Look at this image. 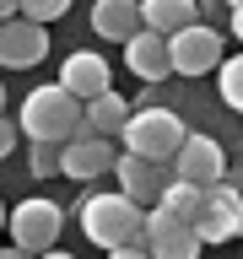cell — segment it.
<instances>
[{
  "label": "cell",
  "instance_id": "6da1fadb",
  "mask_svg": "<svg viewBox=\"0 0 243 259\" xmlns=\"http://www.w3.org/2000/svg\"><path fill=\"white\" fill-rule=\"evenodd\" d=\"M16 124L27 141H70L81 130V97L60 81H49V87H32L22 97V108H16Z\"/></svg>",
  "mask_w": 243,
  "mask_h": 259
},
{
  "label": "cell",
  "instance_id": "7a4b0ae2",
  "mask_svg": "<svg viewBox=\"0 0 243 259\" xmlns=\"http://www.w3.org/2000/svg\"><path fill=\"white\" fill-rule=\"evenodd\" d=\"M76 216H81V232H87V243H97L103 254H113L125 238H135V232L146 227V205H135L125 189L87 194Z\"/></svg>",
  "mask_w": 243,
  "mask_h": 259
},
{
  "label": "cell",
  "instance_id": "3957f363",
  "mask_svg": "<svg viewBox=\"0 0 243 259\" xmlns=\"http://www.w3.org/2000/svg\"><path fill=\"white\" fill-rule=\"evenodd\" d=\"M60 222L65 210L44 194H27V200H16L11 216H6V232H11V254H49L54 243H60Z\"/></svg>",
  "mask_w": 243,
  "mask_h": 259
},
{
  "label": "cell",
  "instance_id": "277c9868",
  "mask_svg": "<svg viewBox=\"0 0 243 259\" xmlns=\"http://www.w3.org/2000/svg\"><path fill=\"white\" fill-rule=\"evenodd\" d=\"M184 135H189V130H184V119H178L173 108H135L125 135H119V146H125V151H141V157H157V162H173Z\"/></svg>",
  "mask_w": 243,
  "mask_h": 259
},
{
  "label": "cell",
  "instance_id": "5b68a950",
  "mask_svg": "<svg viewBox=\"0 0 243 259\" xmlns=\"http://www.w3.org/2000/svg\"><path fill=\"white\" fill-rule=\"evenodd\" d=\"M125 157V146L113 141V135H92V130H76L70 141H65V178H76V184H92V178H113Z\"/></svg>",
  "mask_w": 243,
  "mask_h": 259
},
{
  "label": "cell",
  "instance_id": "8992f818",
  "mask_svg": "<svg viewBox=\"0 0 243 259\" xmlns=\"http://www.w3.org/2000/svg\"><path fill=\"white\" fill-rule=\"evenodd\" d=\"M194 227H200V238L206 243H232L243 238V194L232 189V184H211L206 194H200V210H194Z\"/></svg>",
  "mask_w": 243,
  "mask_h": 259
},
{
  "label": "cell",
  "instance_id": "52a82bcc",
  "mask_svg": "<svg viewBox=\"0 0 243 259\" xmlns=\"http://www.w3.org/2000/svg\"><path fill=\"white\" fill-rule=\"evenodd\" d=\"M49 54V22L38 16H6L0 22V65L6 70H32Z\"/></svg>",
  "mask_w": 243,
  "mask_h": 259
},
{
  "label": "cell",
  "instance_id": "ba28073f",
  "mask_svg": "<svg viewBox=\"0 0 243 259\" xmlns=\"http://www.w3.org/2000/svg\"><path fill=\"white\" fill-rule=\"evenodd\" d=\"M168 49H173V76H206V70H216V65L227 60L222 54V32L206 27V22L178 27L173 38H168Z\"/></svg>",
  "mask_w": 243,
  "mask_h": 259
},
{
  "label": "cell",
  "instance_id": "9c48e42d",
  "mask_svg": "<svg viewBox=\"0 0 243 259\" xmlns=\"http://www.w3.org/2000/svg\"><path fill=\"white\" fill-rule=\"evenodd\" d=\"M113 178H119V189L135 200V205H157L162 194H168V184H173V162H157V157H141V151H125L119 157V167H113Z\"/></svg>",
  "mask_w": 243,
  "mask_h": 259
},
{
  "label": "cell",
  "instance_id": "30bf717a",
  "mask_svg": "<svg viewBox=\"0 0 243 259\" xmlns=\"http://www.w3.org/2000/svg\"><path fill=\"white\" fill-rule=\"evenodd\" d=\"M146 232H151V254H162V259H194L200 248H206L200 227H194L189 216L168 210V205H151V210H146Z\"/></svg>",
  "mask_w": 243,
  "mask_h": 259
},
{
  "label": "cell",
  "instance_id": "8fae6325",
  "mask_svg": "<svg viewBox=\"0 0 243 259\" xmlns=\"http://www.w3.org/2000/svg\"><path fill=\"white\" fill-rule=\"evenodd\" d=\"M173 173L189 178V184H200V189L222 184V178H227V151H222V141H211V135H184V146L173 151Z\"/></svg>",
  "mask_w": 243,
  "mask_h": 259
},
{
  "label": "cell",
  "instance_id": "7c38bea8",
  "mask_svg": "<svg viewBox=\"0 0 243 259\" xmlns=\"http://www.w3.org/2000/svg\"><path fill=\"white\" fill-rule=\"evenodd\" d=\"M125 65H130V76H141V81H162V76H173V49H168V32H130L125 38Z\"/></svg>",
  "mask_w": 243,
  "mask_h": 259
},
{
  "label": "cell",
  "instance_id": "4fadbf2b",
  "mask_svg": "<svg viewBox=\"0 0 243 259\" xmlns=\"http://www.w3.org/2000/svg\"><path fill=\"white\" fill-rule=\"evenodd\" d=\"M60 87H70V92L87 103V97H97V92L113 87V70H108V60H103L97 49H76V54L60 65Z\"/></svg>",
  "mask_w": 243,
  "mask_h": 259
},
{
  "label": "cell",
  "instance_id": "5bb4252c",
  "mask_svg": "<svg viewBox=\"0 0 243 259\" xmlns=\"http://www.w3.org/2000/svg\"><path fill=\"white\" fill-rule=\"evenodd\" d=\"M130 103L119 92H97V97H87V103H81V130H92V135H113V141H119V135H125V124H130Z\"/></svg>",
  "mask_w": 243,
  "mask_h": 259
},
{
  "label": "cell",
  "instance_id": "9a60e30c",
  "mask_svg": "<svg viewBox=\"0 0 243 259\" xmlns=\"http://www.w3.org/2000/svg\"><path fill=\"white\" fill-rule=\"evenodd\" d=\"M141 27H146L141 0H97V6H92V32H97V38L125 44L130 32H141Z\"/></svg>",
  "mask_w": 243,
  "mask_h": 259
},
{
  "label": "cell",
  "instance_id": "2e32d148",
  "mask_svg": "<svg viewBox=\"0 0 243 259\" xmlns=\"http://www.w3.org/2000/svg\"><path fill=\"white\" fill-rule=\"evenodd\" d=\"M141 16H146L151 32H168V38H173L178 27L200 22V6H194V0H141Z\"/></svg>",
  "mask_w": 243,
  "mask_h": 259
},
{
  "label": "cell",
  "instance_id": "e0dca14e",
  "mask_svg": "<svg viewBox=\"0 0 243 259\" xmlns=\"http://www.w3.org/2000/svg\"><path fill=\"white\" fill-rule=\"evenodd\" d=\"M27 167H32V178H60L65 173V141H27Z\"/></svg>",
  "mask_w": 243,
  "mask_h": 259
},
{
  "label": "cell",
  "instance_id": "ac0fdd59",
  "mask_svg": "<svg viewBox=\"0 0 243 259\" xmlns=\"http://www.w3.org/2000/svg\"><path fill=\"white\" fill-rule=\"evenodd\" d=\"M216 92H222V103L232 113H243V54H232V60L216 65Z\"/></svg>",
  "mask_w": 243,
  "mask_h": 259
},
{
  "label": "cell",
  "instance_id": "d6986e66",
  "mask_svg": "<svg viewBox=\"0 0 243 259\" xmlns=\"http://www.w3.org/2000/svg\"><path fill=\"white\" fill-rule=\"evenodd\" d=\"M70 11V0H22V16H38V22H60Z\"/></svg>",
  "mask_w": 243,
  "mask_h": 259
},
{
  "label": "cell",
  "instance_id": "ffe728a7",
  "mask_svg": "<svg viewBox=\"0 0 243 259\" xmlns=\"http://www.w3.org/2000/svg\"><path fill=\"white\" fill-rule=\"evenodd\" d=\"M16 130H22V124H11V119L0 113V162H6V157L16 151Z\"/></svg>",
  "mask_w": 243,
  "mask_h": 259
},
{
  "label": "cell",
  "instance_id": "44dd1931",
  "mask_svg": "<svg viewBox=\"0 0 243 259\" xmlns=\"http://www.w3.org/2000/svg\"><path fill=\"white\" fill-rule=\"evenodd\" d=\"M6 16H22V0H0V22Z\"/></svg>",
  "mask_w": 243,
  "mask_h": 259
},
{
  "label": "cell",
  "instance_id": "7402d4cb",
  "mask_svg": "<svg viewBox=\"0 0 243 259\" xmlns=\"http://www.w3.org/2000/svg\"><path fill=\"white\" fill-rule=\"evenodd\" d=\"M232 38L243 44V6H232Z\"/></svg>",
  "mask_w": 243,
  "mask_h": 259
},
{
  "label": "cell",
  "instance_id": "603a6c76",
  "mask_svg": "<svg viewBox=\"0 0 243 259\" xmlns=\"http://www.w3.org/2000/svg\"><path fill=\"white\" fill-rule=\"evenodd\" d=\"M6 216H11V210H6V205H0V232H6Z\"/></svg>",
  "mask_w": 243,
  "mask_h": 259
},
{
  "label": "cell",
  "instance_id": "cb8c5ba5",
  "mask_svg": "<svg viewBox=\"0 0 243 259\" xmlns=\"http://www.w3.org/2000/svg\"><path fill=\"white\" fill-rule=\"evenodd\" d=\"M0 113H6V87H0Z\"/></svg>",
  "mask_w": 243,
  "mask_h": 259
},
{
  "label": "cell",
  "instance_id": "d4e9b609",
  "mask_svg": "<svg viewBox=\"0 0 243 259\" xmlns=\"http://www.w3.org/2000/svg\"><path fill=\"white\" fill-rule=\"evenodd\" d=\"M222 6H227V11H232V6H243V0H222Z\"/></svg>",
  "mask_w": 243,
  "mask_h": 259
}]
</instances>
